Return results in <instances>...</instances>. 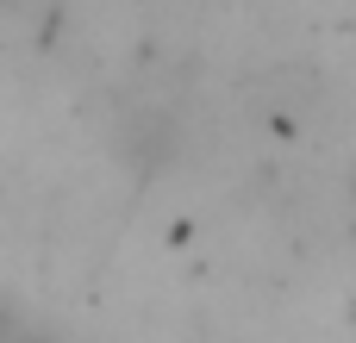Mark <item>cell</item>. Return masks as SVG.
Returning a JSON list of instances; mask_svg holds the SVG:
<instances>
[{
	"label": "cell",
	"mask_w": 356,
	"mask_h": 343,
	"mask_svg": "<svg viewBox=\"0 0 356 343\" xmlns=\"http://www.w3.org/2000/svg\"><path fill=\"white\" fill-rule=\"evenodd\" d=\"M113 144H119V156H125L131 169H163V162L175 156L181 131H175V112H163V106H125Z\"/></svg>",
	"instance_id": "1"
},
{
	"label": "cell",
	"mask_w": 356,
	"mask_h": 343,
	"mask_svg": "<svg viewBox=\"0 0 356 343\" xmlns=\"http://www.w3.org/2000/svg\"><path fill=\"white\" fill-rule=\"evenodd\" d=\"M19 337H25V319H19V312L0 300V343H19Z\"/></svg>",
	"instance_id": "2"
},
{
	"label": "cell",
	"mask_w": 356,
	"mask_h": 343,
	"mask_svg": "<svg viewBox=\"0 0 356 343\" xmlns=\"http://www.w3.org/2000/svg\"><path fill=\"white\" fill-rule=\"evenodd\" d=\"M19 343H56V337H44V331H25V337H19Z\"/></svg>",
	"instance_id": "3"
}]
</instances>
